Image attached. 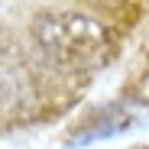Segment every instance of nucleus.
<instances>
[{
  "label": "nucleus",
  "instance_id": "2",
  "mask_svg": "<svg viewBox=\"0 0 149 149\" xmlns=\"http://www.w3.org/2000/svg\"><path fill=\"white\" fill-rule=\"evenodd\" d=\"M149 120V107H143L139 101H117L107 104L101 110H94L78 130L71 133V146H88L97 139H107V136H120L133 127Z\"/></svg>",
  "mask_w": 149,
  "mask_h": 149
},
{
  "label": "nucleus",
  "instance_id": "1",
  "mask_svg": "<svg viewBox=\"0 0 149 149\" xmlns=\"http://www.w3.org/2000/svg\"><path fill=\"white\" fill-rule=\"evenodd\" d=\"M36 36L45 52L68 68H88L94 62H104L110 49L107 29L84 13H42L36 19Z\"/></svg>",
  "mask_w": 149,
  "mask_h": 149
}]
</instances>
